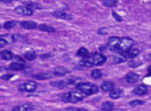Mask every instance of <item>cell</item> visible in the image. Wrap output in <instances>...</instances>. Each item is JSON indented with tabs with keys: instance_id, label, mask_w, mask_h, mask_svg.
<instances>
[{
	"instance_id": "836d02e7",
	"label": "cell",
	"mask_w": 151,
	"mask_h": 111,
	"mask_svg": "<svg viewBox=\"0 0 151 111\" xmlns=\"http://www.w3.org/2000/svg\"><path fill=\"white\" fill-rule=\"evenodd\" d=\"M65 111H88L87 109H83V108H79L76 107H68L65 109Z\"/></svg>"
},
{
	"instance_id": "5bb4252c",
	"label": "cell",
	"mask_w": 151,
	"mask_h": 111,
	"mask_svg": "<svg viewBox=\"0 0 151 111\" xmlns=\"http://www.w3.org/2000/svg\"><path fill=\"white\" fill-rule=\"evenodd\" d=\"M34 110V106L30 103H24L14 107L12 111H31Z\"/></svg>"
},
{
	"instance_id": "f546056e",
	"label": "cell",
	"mask_w": 151,
	"mask_h": 111,
	"mask_svg": "<svg viewBox=\"0 0 151 111\" xmlns=\"http://www.w3.org/2000/svg\"><path fill=\"white\" fill-rule=\"evenodd\" d=\"M24 4L26 5V6L29 7V8H36L40 10L42 8V6L37 3H34V2H31V1H24L23 3Z\"/></svg>"
},
{
	"instance_id": "3957f363",
	"label": "cell",
	"mask_w": 151,
	"mask_h": 111,
	"mask_svg": "<svg viewBox=\"0 0 151 111\" xmlns=\"http://www.w3.org/2000/svg\"><path fill=\"white\" fill-rule=\"evenodd\" d=\"M134 43V41L130 38L123 37L120 39L118 46V50L120 52H128L131 48Z\"/></svg>"
},
{
	"instance_id": "e0dca14e",
	"label": "cell",
	"mask_w": 151,
	"mask_h": 111,
	"mask_svg": "<svg viewBox=\"0 0 151 111\" xmlns=\"http://www.w3.org/2000/svg\"><path fill=\"white\" fill-rule=\"evenodd\" d=\"M25 64L19 62H12L9 66L8 69L13 71H21L25 68Z\"/></svg>"
},
{
	"instance_id": "6da1fadb",
	"label": "cell",
	"mask_w": 151,
	"mask_h": 111,
	"mask_svg": "<svg viewBox=\"0 0 151 111\" xmlns=\"http://www.w3.org/2000/svg\"><path fill=\"white\" fill-rule=\"evenodd\" d=\"M86 97V96L83 93L76 90L64 93L62 95L61 99L64 103H76L81 101Z\"/></svg>"
},
{
	"instance_id": "52a82bcc",
	"label": "cell",
	"mask_w": 151,
	"mask_h": 111,
	"mask_svg": "<svg viewBox=\"0 0 151 111\" xmlns=\"http://www.w3.org/2000/svg\"><path fill=\"white\" fill-rule=\"evenodd\" d=\"M120 39V38L117 36H112L109 38L107 43L108 48L111 51H116L118 50Z\"/></svg>"
},
{
	"instance_id": "277c9868",
	"label": "cell",
	"mask_w": 151,
	"mask_h": 111,
	"mask_svg": "<svg viewBox=\"0 0 151 111\" xmlns=\"http://www.w3.org/2000/svg\"><path fill=\"white\" fill-rule=\"evenodd\" d=\"M77 78L75 77H72L69 78H67L64 80H60V81H55V82H51L50 84L52 86L57 87L59 89H64L65 87H67L68 86L74 84L75 82L77 80Z\"/></svg>"
},
{
	"instance_id": "ffe728a7",
	"label": "cell",
	"mask_w": 151,
	"mask_h": 111,
	"mask_svg": "<svg viewBox=\"0 0 151 111\" xmlns=\"http://www.w3.org/2000/svg\"><path fill=\"white\" fill-rule=\"evenodd\" d=\"M122 94V90L119 88H114L110 91L109 96L112 99H117L121 98Z\"/></svg>"
},
{
	"instance_id": "d6986e66",
	"label": "cell",
	"mask_w": 151,
	"mask_h": 111,
	"mask_svg": "<svg viewBox=\"0 0 151 111\" xmlns=\"http://www.w3.org/2000/svg\"><path fill=\"white\" fill-rule=\"evenodd\" d=\"M101 89L104 91H110L112 90H113L114 88V84L112 82L110 81H104L102 83Z\"/></svg>"
},
{
	"instance_id": "9a60e30c",
	"label": "cell",
	"mask_w": 151,
	"mask_h": 111,
	"mask_svg": "<svg viewBox=\"0 0 151 111\" xmlns=\"http://www.w3.org/2000/svg\"><path fill=\"white\" fill-rule=\"evenodd\" d=\"M20 24L21 28L26 30H34L37 27V23L32 21H23Z\"/></svg>"
},
{
	"instance_id": "7402d4cb",
	"label": "cell",
	"mask_w": 151,
	"mask_h": 111,
	"mask_svg": "<svg viewBox=\"0 0 151 111\" xmlns=\"http://www.w3.org/2000/svg\"><path fill=\"white\" fill-rule=\"evenodd\" d=\"M79 65L81 67H87V68H90L94 66L93 64H92V61L89 58V57L86 58H83L82 59H81L79 62Z\"/></svg>"
},
{
	"instance_id": "603a6c76",
	"label": "cell",
	"mask_w": 151,
	"mask_h": 111,
	"mask_svg": "<svg viewBox=\"0 0 151 111\" xmlns=\"http://www.w3.org/2000/svg\"><path fill=\"white\" fill-rule=\"evenodd\" d=\"M0 55H1V58L6 61L11 60L13 58V54L12 52L6 50L1 51V53H0Z\"/></svg>"
},
{
	"instance_id": "e575fe53",
	"label": "cell",
	"mask_w": 151,
	"mask_h": 111,
	"mask_svg": "<svg viewBox=\"0 0 151 111\" xmlns=\"http://www.w3.org/2000/svg\"><path fill=\"white\" fill-rule=\"evenodd\" d=\"M97 33L99 35H106L108 34V29L106 27L100 28L97 31Z\"/></svg>"
},
{
	"instance_id": "4dcf8cb0",
	"label": "cell",
	"mask_w": 151,
	"mask_h": 111,
	"mask_svg": "<svg viewBox=\"0 0 151 111\" xmlns=\"http://www.w3.org/2000/svg\"><path fill=\"white\" fill-rule=\"evenodd\" d=\"M104 6L107 7H114L117 6V2L115 0H104L102 1Z\"/></svg>"
},
{
	"instance_id": "ac0fdd59",
	"label": "cell",
	"mask_w": 151,
	"mask_h": 111,
	"mask_svg": "<svg viewBox=\"0 0 151 111\" xmlns=\"http://www.w3.org/2000/svg\"><path fill=\"white\" fill-rule=\"evenodd\" d=\"M113 61L116 64H121L127 61V57L123 53L118 52L113 56Z\"/></svg>"
},
{
	"instance_id": "8fae6325",
	"label": "cell",
	"mask_w": 151,
	"mask_h": 111,
	"mask_svg": "<svg viewBox=\"0 0 151 111\" xmlns=\"http://www.w3.org/2000/svg\"><path fill=\"white\" fill-rule=\"evenodd\" d=\"M125 79L128 83H135L139 80V75L136 73L129 72L126 75Z\"/></svg>"
},
{
	"instance_id": "8d00e7d4",
	"label": "cell",
	"mask_w": 151,
	"mask_h": 111,
	"mask_svg": "<svg viewBox=\"0 0 151 111\" xmlns=\"http://www.w3.org/2000/svg\"><path fill=\"white\" fill-rule=\"evenodd\" d=\"M112 15H113V17L114 18V19H115L117 22H121L122 21V17L120 16V15H119L118 14H117V13H116V12L114 11H112Z\"/></svg>"
},
{
	"instance_id": "ab89813d",
	"label": "cell",
	"mask_w": 151,
	"mask_h": 111,
	"mask_svg": "<svg viewBox=\"0 0 151 111\" xmlns=\"http://www.w3.org/2000/svg\"><path fill=\"white\" fill-rule=\"evenodd\" d=\"M3 111H4V110H3Z\"/></svg>"
},
{
	"instance_id": "8992f818",
	"label": "cell",
	"mask_w": 151,
	"mask_h": 111,
	"mask_svg": "<svg viewBox=\"0 0 151 111\" xmlns=\"http://www.w3.org/2000/svg\"><path fill=\"white\" fill-rule=\"evenodd\" d=\"M90 59L93 66H101L107 61L108 58L103 54L95 53Z\"/></svg>"
},
{
	"instance_id": "d6a6232c",
	"label": "cell",
	"mask_w": 151,
	"mask_h": 111,
	"mask_svg": "<svg viewBox=\"0 0 151 111\" xmlns=\"http://www.w3.org/2000/svg\"><path fill=\"white\" fill-rule=\"evenodd\" d=\"M128 65L129 66V67H132V68H137L139 67L140 66L142 65V63L140 61H135V60H132L130 61Z\"/></svg>"
},
{
	"instance_id": "30bf717a",
	"label": "cell",
	"mask_w": 151,
	"mask_h": 111,
	"mask_svg": "<svg viewBox=\"0 0 151 111\" xmlns=\"http://www.w3.org/2000/svg\"><path fill=\"white\" fill-rule=\"evenodd\" d=\"M15 42L14 35H0V47H4L8 45Z\"/></svg>"
},
{
	"instance_id": "ba28073f",
	"label": "cell",
	"mask_w": 151,
	"mask_h": 111,
	"mask_svg": "<svg viewBox=\"0 0 151 111\" xmlns=\"http://www.w3.org/2000/svg\"><path fill=\"white\" fill-rule=\"evenodd\" d=\"M14 11L17 14L26 15V16H31L34 14V10L32 8L23 6H19L15 7Z\"/></svg>"
},
{
	"instance_id": "83f0119b",
	"label": "cell",
	"mask_w": 151,
	"mask_h": 111,
	"mask_svg": "<svg viewBox=\"0 0 151 111\" xmlns=\"http://www.w3.org/2000/svg\"><path fill=\"white\" fill-rule=\"evenodd\" d=\"M127 53H128V57L132 59V58H134L136 57H137L139 54L140 52L138 48H136V47L132 48H132Z\"/></svg>"
},
{
	"instance_id": "7a4b0ae2",
	"label": "cell",
	"mask_w": 151,
	"mask_h": 111,
	"mask_svg": "<svg viewBox=\"0 0 151 111\" xmlns=\"http://www.w3.org/2000/svg\"><path fill=\"white\" fill-rule=\"evenodd\" d=\"M76 89L83 93L86 96L96 94L99 91L98 86L89 82L79 83L76 86Z\"/></svg>"
},
{
	"instance_id": "9c48e42d",
	"label": "cell",
	"mask_w": 151,
	"mask_h": 111,
	"mask_svg": "<svg viewBox=\"0 0 151 111\" xmlns=\"http://www.w3.org/2000/svg\"><path fill=\"white\" fill-rule=\"evenodd\" d=\"M53 15L56 18L66 20H71L74 18V17L72 14H68L66 12H65L64 11H62V10H57L54 11L53 13Z\"/></svg>"
},
{
	"instance_id": "d590c367",
	"label": "cell",
	"mask_w": 151,
	"mask_h": 111,
	"mask_svg": "<svg viewBox=\"0 0 151 111\" xmlns=\"http://www.w3.org/2000/svg\"><path fill=\"white\" fill-rule=\"evenodd\" d=\"M14 74H4L1 77V78L2 79V80H5V81H8L10 80V79L11 78H12L14 77Z\"/></svg>"
},
{
	"instance_id": "f35d334b",
	"label": "cell",
	"mask_w": 151,
	"mask_h": 111,
	"mask_svg": "<svg viewBox=\"0 0 151 111\" xmlns=\"http://www.w3.org/2000/svg\"><path fill=\"white\" fill-rule=\"evenodd\" d=\"M1 29V24H0V29Z\"/></svg>"
},
{
	"instance_id": "4316f807",
	"label": "cell",
	"mask_w": 151,
	"mask_h": 111,
	"mask_svg": "<svg viewBox=\"0 0 151 111\" xmlns=\"http://www.w3.org/2000/svg\"><path fill=\"white\" fill-rule=\"evenodd\" d=\"M24 57L28 61H33L36 58V54L34 51H27L24 53Z\"/></svg>"
},
{
	"instance_id": "1f68e13d",
	"label": "cell",
	"mask_w": 151,
	"mask_h": 111,
	"mask_svg": "<svg viewBox=\"0 0 151 111\" xmlns=\"http://www.w3.org/2000/svg\"><path fill=\"white\" fill-rule=\"evenodd\" d=\"M145 102L144 101L137 99V100H133V101H132L129 102V105L130 106L135 107V106H139V105H143L145 104Z\"/></svg>"
},
{
	"instance_id": "5b68a950",
	"label": "cell",
	"mask_w": 151,
	"mask_h": 111,
	"mask_svg": "<svg viewBox=\"0 0 151 111\" xmlns=\"http://www.w3.org/2000/svg\"><path fill=\"white\" fill-rule=\"evenodd\" d=\"M37 87V83L32 80H27L19 86V90L22 92H34Z\"/></svg>"
},
{
	"instance_id": "d4e9b609",
	"label": "cell",
	"mask_w": 151,
	"mask_h": 111,
	"mask_svg": "<svg viewBox=\"0 0 151 111\" xmlns=\"http://www.w3.org/2000/svg\"><path fill=\"white\" fill-rule=\"evenodd\" d=\"M114 106V104L113 102L110 101H106L104 102L102 106H101V109L103 111H111Z\"/></svg>"
},
{
	"instance_id": "2e32d148",
	"label": "cell",
	"mask_w": 151,
	"mask_h": 111,
	"mask_svg": "<svg viewBox=\"0 0 151 111\" xmlns=\"http://www.w3.org/2000/svg\"><path fill=\"white\" fill-rule=\"evenodd\" d=\"M133 93L137 96H144L148 93V88L146 86L141 84L135 88L133 90Z\"/></svg>"
},
{
	"instance_id": "484cf974",
	"label": "cell",
	"mask_w": 151,
	"mask_h": 111,
	"mask_svg": "<svg viewBox=\"0 0 151 111\" xmlns=\"http://www.w3.org/2000/svg\"><path fill=\"white\" fill-rule=\"evenodd\" d=\"M19 24V22L16 20H11L6 22L3 26V27L6 30H10L17 26Z\"/></svg>"
},
{
	"instance_id": "4fadbf2b",
	"label": "cell",
	"mask_w": 151,
	"mask_h": 111,
	"mask_svg": "<svg viewBox=\"0 0 151 111\" xmlns=\"http://www.w3.org/2000/svg\"><path fill=\"white\" fill-rule=\"evenodd\" d=\"M71 71L68 68L64 67H56L53 72V75L56 77H63L66 74L70 73Z\"/></svg>"
},
{
	"instance_id": "44dd1931",
	"label": "cell",
	"mask_w": 151,
	"mask_h": 111,
	"mask_svg": "<svg viewBox=\"0 0 151 111\" xmlns=\"http://www.w3.org/2000/svg\"><path fill=\"white\" fill-rule=\"evenodd\" d=\"M39 29L41 31H45L47 33H54L55 31V29L54 27L48 26L46 24H41L39 26Z\"/></svg>"
},
{
	"instance_id": "74e56055",
	"label": "cell",
	"mask_w": 151,
	"mask_h": 111,
	"mask_svg": "<svg viewBox=\"0 0 151 111\" xmlns=\"http://www.w3.org/2000/svg\"><path fill=\"white\" fill-rule=\"evenodd\" d=\"M148 71L149 73V75H151V65L148 68Z\"/></svg>"
},
{
	"instance_id": "7c38bea8",
	"label": "cell",
	"mask_w": 151,
	"mask_h": 111,
	"mask_svg": "<svg viewBox=\"0 0 151 111\" xmlns=\"http://www.w3.org/2000/svg\"><path fill=\"white\" fill-rule=\"evenodd\" d=\"M53 75H54L51 72H42L32 75V78L36 79V80H47V79L52 78H53Z\"/></svg>"
},
{
	"instance_id": "f1b7e54d",
	"label": "cell",
	"mask_w": 151,
	"mask_h": 111,
	"mask_svg": "<svg viewBox=\"0 0 151 111\" xmlns=\"http://www.w3.org/2000/svg\"><path fill=\"white\" fill-rule=\"evenodd\" d=\"M91 77L94 79H99L102 77V70L100 69H94L91 71Z\"/></svg>"
},
{
	"instance_id": "cb8c5ba5",
	"label": "cell",
	"mask_w": 151,
	"mask_h": 111,
	"mask_svg": "<svg viewBox=\"0 0 151 111\" xmlns=\"http://www.w3.org/2000/svg\"><path fill=\"white\" fill-rule=\"evenodd\" d=\"M89 51L85 47H81L77 51L76 55L81 57L83 58H86L89 57Z\"/></svg>"
}]
</instances>
